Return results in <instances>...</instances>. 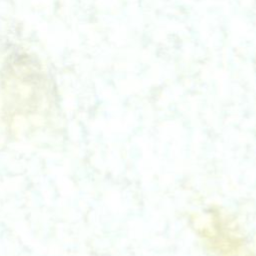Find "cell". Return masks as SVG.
Returning a JSON list of instances; mask_svg holds the SVG:
<instances>
[{
	"instance_id": "cell-1",
	"label": "cell",
	"mask_w": 256,
	"mask_h": 256,
	"mask_svg": "<svg viewBox=\"0 0 256 256\" xmlns=\"http://www.w3.org/2000/svg\"><path fill=\"white\" fill-rule=\"evenodd\" d=\"M1 118L16 136L48 126L56 114L53 87L38 62L28 55H13L1 73Z\"/></svg>"
}]
</instances>
